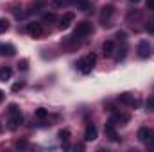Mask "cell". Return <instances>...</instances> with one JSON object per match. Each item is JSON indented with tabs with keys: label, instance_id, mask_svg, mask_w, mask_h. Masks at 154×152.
Segmentation results:
<instances>
[{
	"label": "cell",
	"instance_id": "1",
	"mask_svg": "<svg viewBox=\"0 0 154 152\" xmlns=\"http://www.w3.org/2000/svg\"><path fill=\"white\" fill-rule=\"evenodd\" d=\"M95 63H97V57H95L93 54H88V56H84V57H81V59L77 61V70H79L81 74H90V72L93 70Z\"/></svg>",
	"mask_w": 154,
	"mask_h": 152
},
{
	"label": "cell",
	"instance_id": "2",
	"mask_svg": "<svg viewBox=\"0 0 154 152\" xmlns=\"http://www.w3.org/2000/svg\"><path fill=\"white\" fill-rule=\"evenodd\" d=\"M9 127L11 129H16V127H20L22 123H23V114L20 113V109H18V106L16 104H9Z\"/></svg>",
	"mask_w": 154,
	"mask_h": 152
},
{
	"label": "cell",
	"instance_id": "3",
	"mask_svg": "<svg viewBox=\"0 0 154 152\" xmlns=\"http://www.w3.org/2000/svg\"><path fill=\"white\" fill-rule=\"evenodd\" d=\"M91 31H93V27H91V23L90 22H79L75 27V31H74V36H75L77 39H82L86 38V36H90L91 34Z\"/></svg>",
	"mask_w": 154,
	"mask_h": 152
},
{
	"label": "cell",
	"instance_id": "4",
	"mask_svg": "<svg viewBox=\"0 0 154 152\" xmlns=\"http://www.w3.org/2000/svg\"><path fill=\"white\" fill-rule=\"evenodd\" d=\"M138 140H140L142 143L151 145V143L154 141V131L149 129V127H142V129L138 131Z\"/></svg>",
	"mask_w": 154,
	"mask_h": 152
},
{
	"label": "cell",
	"instance_id": "5",
	"mask_svg": "<svg viewBox=\"0 0 154 152\" xmlns=\"http://www.w3.org/2000/svg\"><path fill=\"white\" fill-rule=\"evenodd\" d=\"M25 31L32 36V38H41L43 34H45V31H43V25L38 23V22H31V23H27V27H25Z\"/></svg>",
	"mask_w": 154,
	"mask_h": 152
},
{
	"label": "cell",
	"instance_id": "6",
	"mask_svg": "<svg viewBox=\"0 0 154 152\" xmlns=\"http://www.w3.org/2000/svg\"><path fill=\"white\" fill-rule=\"evenodd\" d=\"M115 125L116 123L111 120V118H109L108 123H106V136H108L111 141H118V140H120V138H118V132H116V129H115Z\"/></svg>",
	"mask_w": 154,
	"mask_h": 152
},
{
	"label": "cell",
	"instance_id": "7",
	"mask_svg": "<svg viewBox=\"0 0 154 152\" xmlns=\"http://www.w3.org/2000/svg\"><path fill=\"white\" fill-rule=\"evenodd\" d=\"M136 52H138V56H140V57H143V59H145V57H149V56H151V43H149V41H145V39H143V41H140V43H138Z\"/></svg>",
	"mask_w": 154,
	"mask_h": 152
},
{
	"label": "cell",
	"instance_id": "8",
	"mask_svg": "<svg viewBox=\"0 0 154 152\" xmlns=\"http://www.w3.org/2000/svg\"><path fill=\"white\" fill-rule=\"evenodd\" d=\"M74 18H75V14H74V13H65V14L59 18V29H68V27L72 25Z\"/></svg>",
	"mask_w": 154,
	"mask_h": 152
},
{
	"label": "cell",
	"instance_id": "9",
	"mask_svg": "<svg viewBox=\"0 0 154 152\" xmlns=\"http://www.w3.org/2000/svg\"><path fill=\"white\" fill-rule=\"evenodd\" d=\"M95 140H97V127L93 123H88L84 131V141H95Z\"/></svg>",
	"mask_w": 154,
	"mask_h": 152
},
{
	"label": "cell",
	"instance_id": "10",
	"mask_svg": "<svg viewBox=\"0 0 154 152\" xmlns=\"http://www.w3.org/2000/svg\"><path fill=\"white\" fill-rule=\"evenodd\" d=\"M111 120L115 122V123H120V125H124V123H127L129 120H131V116L127 113H118L113 109V116H111Z\"/></svg>",
	"mask_w": 154,
	"mask_h": 152
},
{
	"label": "cell",
	"instance_id": "11",
	"mask_svg": "<svg viewBox=\"0 0 154 152\" xmlns=\"http://www.w3.org/2000/svg\"><path fill=\"white\" fill-rule=\"evenodd\" d=\"M118 100H120L122 104H125V106H136V104H138L136 99H134V95H131V93H122V95L118 97Z\"/></svg>",
	"mask_w": 154,
	"mask_h": 152
},
{
	"label": "cell",
	"instance_id": "12",
	"mask_svg": "<svg viewBox=\"0 0 154 152\" xmlns=\"http://www.w3.org/2000/svg\"><path fill=\"white\" fill-rule=\"evenodd\" d=\"M14 52H16V48H14L11 43H2V45H0V56L11 57V56H14Z\"/></svg>",
	"mask_w": 154,
	"mask_h": 152
},
{
	"label": "cell",
	"instance_id": "13",
	"mask_svg": "<svg viewBox=\"0 0 154 152\" xmlns=\"http://www.w3.org/2000/svg\"><path fill=\"white\" fill-rule=\"evenodd\" d=\"M113 52H115V43H113V41H104V43H102V54H104L106 57H111Z\"/></svg>",
	"mask_w": 154,
	"mask_h": 152
},
{
	"label": "cell",
	"instance_id": "14",
	"mask_svg": "<svg viewBox=\"0 0 154 152\" xmlns=\"http://www.w3.org/2000/svg\"><path fill=\"white\" fill-rule=\"evenodd\" d=\"M113 13H115L113 5H104V7H102V11H100V20L106 23V20H108V18H111V14H113ZM104 23H102V25H104Z\"/></svg>",
	"mask_w": 154,
	"mask_h": 152
},
{
	"label": "cell",
	"instance_id": "15",
	"mask_svg": "<svg viewBox=\"0 0 154 152\" xmlns=\"http://www.w3.org/2000/svg\"><path fill=\"white\" fill-rule=\"evenodd\" d=\"M68 2H74L77 5V9H81V11H90L91 9V2L90 0H68Z\"/></svg>",
	"mask_w": 154,
	"mask_h": 152
},
{
	"label": "cell",
	"instance_id": "16",
	"mask_svg": "<svg viewBox=\"0 0 154 152\" xmlns=\"http://www.w3.org/2000/svg\"><path fill=\"white\" fill-rule=\"evenodd\" d=\"M13 77V70H11V66H0V81H9Z\"/></svg>",
	"mask_w": 154,
	"mask_h": 152
},
{
	"label": "cell",
	"instance_id": "17",
	"mask_svg": "<svg viewBox=\"0 0 154 152\" xmlns=\"http://www.w3.org/2000/svg\"><path fill=\"white\" fill-rule=\"evenodd\" d=\"M34 116H36L38 120H45V118L48 116V111H47V109H43V108H38V109L34 111Z\"/></svg>",
	"mask_w": 154,
	"mask_h": 152
},
{
	"label": "cell",
	"instance_id": "18",
	"mask_svg": "<svg viewBox=\"0 0 154 152\" xmlns=\"http://www.w3.org/2000/svg\"><path fill=\"white\" fill-rule=\"evenodd\" d=\"M68 4V0H50V5L54 7V9H61L63 5H66Z\"/></svg>",
	"mask_w": 154,
	"mask_h": 152
},
{
	"label": "cell",
	"instance_id": "19",
	"mask_svg": "<svg viewBox=\"0 0 154 152\" xmlns=\"http://www.w3.org/2000/svg\"><path fill=\"white\" fill-rule=\"evenodd\" d=\"M125 52H127V47H122V48L118 50V54L115 56V61H116V63L124 61V57H125Z\"/></svg>",
	"mask_w": 154,
	"mask_h": 152
},
{
	"label": "cell",
	"instance_id": "20",
	"mask_svg": "<svg viewBox=\"0 0 154 152\" xmlns=\"http://www.w3.org/2000/svg\"><path fill=\"white\" fill-rule=\"evenodd\" d=\"M45 4H47L45 0H38V2H36V4L32 5V9H31V13H38V11H41V9L45 7Z\"/></svg>",
	"mask_w": 154,
	"mask_h": 152
},
{
	"label": "cell",
	"instance_id": "21",
	"mask_svg": "<svg viewBox=\"0 0 154 152\" xmlns=\"http://www.w3.org/2000/svg\"><path fill=\"white\" fill-rule=\"evenodd\" d=\"M9 31V20L7 18H0V34Z\"/></svg>",
	"mask_w": 154,
	"mask_h": 152
},
{
	"label": "cell",
	"instance_id": "22",
	"mask_svg": "<svg viewBox=\"0 0 154 152\" xmlns=\"http://www.w3.org/2000/svg\"><path fill=\"white\" fill-rule=\"evenodd\" d=\"M56 20H57V16L54 13H45L43 14V22H56Z\"/></svg>",
	"mask_w": 154,
	"mask_h": 152
},
{
	"label": "cell",
	"instance_id": "23",
	"mask_svg": "<svg viewBox=\"0 0 154 152\" xmlns=\"http://www.w3.org/2000/svg\"><path fill=\"white\" fill-rule=\"evenodd\" d=\"M59 138L66 141V140L70 138V131H68V129H63V131H59Z\"/></svg>",
	"mask_w": 154,
	"mask_h": 152
},
{
	"label": "cell",
	"instance_id": "24",
	"mask_svg": "<svg viewBox=\"0 0 154 152\" xmlns=\"http://www.w3.org/2000/svg\"><path fill=\"white\" fill-rule=\"evenodd\" d=\"M145 31H147L149 34H154V20H149V22H147V25H145Z\"/></svg>",
	"mask_w": 154,
	"mask_h": 152
},
{
	"label": "cell",
	"instance_id": "25",
	"mask_svg": "<svg viewBox=\"0 0 154 152\" xmlns=\"http://www.w3.org/2000/svg\"><path fill=\"white\" fill-rule=\"evenodd\" d=\"M18 68H20V70H27V68H29V61H27V59H22V61L18 63Z\"/></svg>",
	"mask_w": 154,
	"mask_h": 152
},
{
	"label": "cell",
	"instance_id": "26",
	"mask_svg": "<svg viewBox=\"0 0 154 152\" xmlns=\"http://www.w3.org/2000/svg\"><path fill=\"white\" fill-rule=\"evenodd\" d=\"M23 86H25L23 82H14V84L11 86V90H13V91H20V90H23Z\"/></svg>",
	"mask_w": 154,
	"mask_h": 152
},
{
	"label": "cell",
	"instance_id": "27",
	"mask_svg": "<svg viewBox=\"0 0 154 152\" xmlns=\"http://www.w3.org/2000/svg\"><path fill=\"white\" fill-rule=\"evenodd\" d=\"M145 106H147L149 111H154V97H149V99H147V104H145Z\"/></svg>",
	"mask_w": 154,
	"mask_h": 152
},
{
	"label": "cell",
	"instance_id": "28",
	"mask_svg": "<svg viewBox=\"0 0 154 152\" xmlns=\"http://www.w3.org/2000/svg\"><path fill=\"white\" fill-rule=\"evenodd\" d=\"M116 39H118V41H125V39H127V34H125L124 31H118V32H116Z\"/></svg>",
	"mask_w": 154,
	"mask_h": 152
},
{
	"label": "cell",
	"instance_id": "29",
	"mask_svg": "<svg viewBox=\"0 0 154 152\" xmlns=\"http://www.w3.org/2000/svg\"><path fill=\"white\" fill-rule=\"evenodd\" d=\"M25 147H29L27 141H16V149H25Z\"/></svg>",
	"mask_w": 154,
	"mask_h": 152
},
{
	"label": "cell",
	"instance_id": "30",
	"mask_svg": "<svg viewBox=\"0 0 154 152\" xmlns=\"http://www.w3.org/2000/svg\"><path fill=\"white\" fill-rule=\"evenodd\" d=\"M145 5L149 11H154V0H145Z\"/></svg>",
	"mask_w": 154,
	"mask_h": 152
},
{
	"label": "cell",
	"instance_id": "31",
	"mask_svg": "<svg viewBox=\"0 0 154 152\" xmlns=\"http://www.w3.org/2000/svg\"><path fill=\"white\" fill-rule=\"evenodd\" d=\"M2 100H4V91L0 90V102H2Z\"/></svg>",
	"mask_w": 154,
	"mask_h": 152
},
{
	"label": "cell",
	"instance_id": "32",
	"mask_svg": "<svg viewBox=\"0 0 154 152\" xmlns=\"http://www.w3.org/2000/svg\"><path fill=\"white\" fill-rule=\"evenodd\" d=\"M129 2H133V4H138V2H140V0H129Z\"/></svg>",
	"mask_w": 154,
	"mask_h": 152
},
{
	"label": "cell",
	"instance_id": "33",
	"mask_svg": "<svg viewBox=\"0 0 154 152\" xmlns=\"http://www.w3.org/2000/svg\"><path fill=\"white\" fill-rule=\"evenodd\" d=\"M2 131H4V127H2V123H0V132H2Z\"/></svg>",
	"mask_w": 154,
	"mask_h": 152
}]
</instances>
